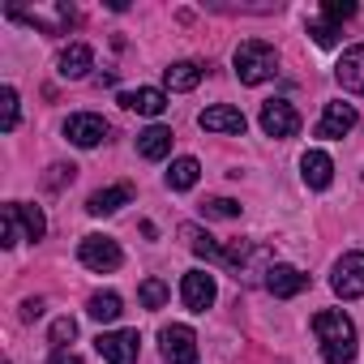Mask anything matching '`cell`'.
I'll return each mask as SVG.
<instances>
[{
  "label": "cell",
  "instance_id": "obj_24",
  "mask_svg": "<svg viewBox=\"0 0 364 364\" xmlns=\"http://www.w3.org/2000/svg\"><path fill=\"white\" fill-rule=\"evenodd\" d=\"M86 313H90L95 321H116V317L124 313V300H120L116 291H95L90 304H86Z\"/></svg>",
  "mask_w": 364,
  "mask_h": 364
},
{
  "label": "cell",
  "instance_id": "obj_27",
  "mask_svg": "<svg viewBox=\"0 0 364 364\" xmlns=\"http://www.w3.org/2000/svg\"><path fill=\"white\" fill-rule=\"evenodd\" d=\"M309 35H313L317 48H334V43H338V22H330V18H313V22H309Z\"/></svg>",
  "mask_w": 364,
  "mask_h": 364
},
{
  "label": "cell",
  "instance_id": "obj_2",
  "mask_svg": "<svg viewBox=\"0 0 364 364\" xmlns=\"http://www.w3.org/2000/svg\"><path fill=\"white\" fill-rule=\"evenodd\" d=\"M232 65H236V77H240L245 86H262V82H270V77L279 73V52H274L266 39H245V43L236 48Z\"/></svg>",
  "mask_w": 364,
  "mask_h": 364
},
{
  "label": "cell",
  "instance_id": "obj_19",
  "mask_svg": "<svg viewBox=\"0 0 364 364\" xmlns=\"http://www.w3.org/2000/svg\"><path fill=\"white\" fill-rule=\"evenodd\" d=\"M129 202H133V189H129V185H107V189L90 193L86 210H90L95 219H103V215H116V210H120V206H129Z\"/></svg>",
  "mask_w": 364,
  "mask_h": 364
},
{
  "label": "cell",
  "instance_id": "obj_18",
  "mask_svg": "<svg viewBox=\"0 0 364 364\" xmlns=\"http://www.w3.org/2000/svg\"><path fill=\"white\" fill-rule=\"evenodd\" d=\"M137 154L150 159V163L167 159V154H171V129H167V124H150V129H141V133H137Z\"/></svg>",
  "mask_w": 364,
  "mask_h": 364
},
{
  "label": "cell",
  "instance_id": "obj_12",
  "mask_svg": "<svg viewBox=\"0 0 364 364\" xmlns=\"http://www.w3.org/2000/svg\"><path fill=\"white\" fill-rule=\"evenodd\" d=\"M304 287H309V274H300L296 266L274 262V266H270V274H266V291H270L274 300H291V296H300Z\"/></svg>",
  "mask_w": 364,
  "mask_h": 364
},
{
  "label": "cell",
  "instance_id": "obj_28",
  "mask_svg": "<svg viewBox=\"0 0 364 364\" xmlns=\"http://www.w3.org/2000/svg\"><path fill=\"white\" fill-rule=\"evenodd\" d=\"M73 338H77V321H73V317H56V321H52V343H56V351H65Z\"/></svg>",
  "mask_w": 364,
  "mask_h": 364
},
{
  "label": "cell",
  "instance_id": "obj_26",
  "mask_svg": "<svg viewBox=\"0 0 364 364\" xmlns=\"http://www.w3.org/2000/svg\"><path fill=\"white\" fill-rule=\"evenodd\" d=\"M18 90L14 86H5V90H0V129H5V133H14L18 129Z\"/></svg>",
  "mask_w": 364,
  "mask_h": 364
},
{
  "label": "cell",
  "instance_id": "obj_30",
  "mask_svg": "<svg viewBox=\"0 0 364 364\" xmlns=\"http://www.w3.org/2000/svg\"><path fill=\"white\" fill-rule=\"evenodd\" d=\"M206 215H210V219H236V215H240V202H232V198H210V202H206Z\"/></svg>",
  "mask_w": 364,
  "mask_h": 364
},
{
  "label": "cell",
  "instance_id": "obj_21",
  "mask_svg": "<svg viewBox=\"0 0 364 364\" xmlns=\"http://www.w3.org/2000/svg\"><path fill=\"white\" fill-rule=\"evenodd\" d=\"M198 176H202V163L185 154V159H176V163L167 167V189H171V193H189V189L198 185Z\"/></svg>",
  "mask_w": 364,
  "mask_h": 364
},
{
  "label": "cell",
  "instance_id": "obj_22",
  "mask_svg": "<svg viewBox=\"0 0 364 364\" xmlns=\"http://www.w3.org/2000/svg\"><path fill=\"white\" fill-rule=\"evenodd\" d=\"M9 210H14V219H18V228H22V240H43V232H48V219H43V210H39V206L9 202Z\"/></svg>",
  "mask_w": 364,
  "mask_h": 364
},
{
  "label": "cell",
  "instance_id": "obj_1",
  "mask_svg": "<svg viewBox=\"0 0 364 364\" xmlns=\"http://www.w3.org/2000/svg\"><path fill=\"white\" fill-rule=\"evenodd\" d=\"M313 334H317V343H321L326 364H351V360H355V326H351L347 313H338V309L317 313V317H313Z\"/></svg>",
  "mask_w": 364,
  "mask_h": 364
},
{
  "label": "cell",
  "instance_id": "obj_23",
  "mask_svg": "<svg viewBox=\"0 0 364 364\" xmlns=\"http://www.w3.org/2000/svg\"><path fill=\"white\" fill-rule=\"evenodd\" d=\"M180 236L189 240V249H193L198 257H206V262H219V266H223V249H219V245H215V236H206L198 223H185V228H180Z\"/></svg>",
  "mask_w": 364,
  "mask_h": 364
},
{
  "label": "cell",
  "instance_id": "obj_6",
  "mask_svg": "<svg viewBox=\"0 0 364 364\" xmlns=\"http://www.w3.org/2000/svg\"><path fill=\"white\" fill-rule=\"evenodd\" d=\"M159 351L167 364H198V334L189 326H163L159 330Z\"/></svg>",
  "mask_w": 364,
  "mask_h": 364
},
{
  "label": "cell",
  "instance_id": "obj_5",
  "mask_svg": "<svg viewBox=\"0 0 364 364\" xmlns=\"http://www.w3.org/2000/svg\"><path fill=\"white\" fill-rule=\"evenodd\" d=\"M330 287H334L338 300H360V296H364V253H343V257L334 262Z\"/></svg>",
  "mask_w": 364,
  "mask_h": 364
},
{
  "label": "cell",
  "instance_id": "obj_15",
  "mask_svg": "<svg viewBox=\"0 0 364 364\" xmlns=\"http://www.w3.org/2000/svg\"><path fill=\"white\" fill-rule=\"evenodd\" d=\"M300 176H304V185L309 189H330V180H334V163L326 150H304L300 159Z\"/></svg>",
  "mask_w": 364,
  "mask_h": 364
},
{
  "label": "cell",
  "instance_id": "obj_16",
  "mask_svg": "<svg viewBox=\"0 0 364 364\" xmlns=\"http://www.w3.org/2000/svg\"><path fill=\"white\" fill-rule=\"evenodd\" d=\"M56 69H60V77L77 82V77H86V73L95 69V52H90L86 43H69V48H60V56H56Z\"/></svg>",
  "mask_w": 364,
  "mask_h": 364
},
{
  "label": "cell",
  "instance_id": "obj_8",
  "mask_svg": "<svg viewBox=\"0 0 364 364\" xmlns=\"http://www.w3.org/2000/svg\"><path fill=\"white\" fill-rule=\"evenodd\" d=\"M215 296H219V287H215V274H206V270H189L180 279V300H185L189 313H206L215 304Z\"/></svg>",
  "mask_w": 364,
  "mask_h": 364
},
{
  "label": "cell",
  "instance_id": "obj_10",
  "mask_svg": "<svg viewBox=\"0 0 364 364\" xmlns=\"http://www.w3.org/2000/svg\"><path fill=\"white\" fill-rule=\"evenodd\" d=\"M65 137H69L73 146L90 150V146H99V141L107 137V120H103V116H95V112H77V116H69V120H65Z\"/></svg>",
  "mask_w": 364,
  "mask_h": 364
},
{
  "label": "cell",
  "instance_id": "obj_29",
  "mask_svg": "<svg viewBox=\"0 0 364 364\" xmlns=\"http://www.w3.org/2000/svg\"><path fill=\"white\" fill-rule=\"evenodd\" d=\"M0 245H5V249L22 245V228H18V219H14L9 206H5V215H0Z\"/></svg>",
  "mask_w": 364,
  "mask_h": 364
},
{
  "label": "cell",
  "instance_id": "obj_17",
  "mask_svg": "<svg viewBox=\"0 0 364 364\" xmlns=\"http://www.w3.org/2000/svg\"><path fill=\"white\" fill-rule=\"evenodd\" d=\"M120 103L137 116H163L167 112V90H154V86H141V90H129L120 95Z\"/></svg>",
  "mask_w": 364,
  "mask_h": 364
},
{
  "label": "cell",
  "instance_id": "obj_3",
  "mask_svg": "<svg viewBox=\"0 0 364 364\" xmlns=\"http://www.w3.org/2000/svg\"><path fill=\"white\" fill-rule=\"evenodd\" d=\"M223 266H232L240 283H257L262 274H270L274 257H270V249H266V245H253V240H232V245L223 249ZM262 283H266V279H262Z\"/></svg>",
  "mask_w": 364,
  "mask_h": 364
},
{
  "label": "cell",
  "instance_id": "obj_7",
  "mask_svg": "<svg viewBox=\"0 0 364 364\" xmlns=\"http://www.w3.org/2000/svg\"><path fill=\"white\" fill-rule=\"evenodd\" d=\"M262 133H266V137H296V133H300V112H296L287 99L262 103Z\"/></svg>",
  "mask_w": 364,
  "mask_h": 364
},
{
  "label": "cell",
  "instance_id": "obj_34",
  "mask_svg": "<svg viewBox=\"0 0 364 364\" xmlns=\"http://www.w3.org/2000/svg\"><path fill=\"white\" fill-rule=\"evenodd\" d=\"M39 313H43V300H26V304H22V317H26V321H35Z\"/></svg>",
  "mask_w": 364,
  "mask_h": 364
},
{
  "label": "cell",
  "instance_id": "obj_33",
  "mask_svg": "<svg viewBox=\"0 0 364 364\" xmlns=\"http://www.w3.org/2000/svg\"><path fill=\"white\" fill-rule=\"evenodd\" d=\"M48 364H82V355L65 347V351H52V360H48Z\"/></svg>",
  "mask_w": 364,
  "mask_h": 364
},
{
  "label": "cell",
  "instance_id": "obj_13",
  "mask_svg": "<svg viewBox=\"0 0 364 364\" xmlns=\"http://www.w3.org/2000/svg\"><path fill=\"white\" fill-rule=\"evenodd\" d=\"M334 77H338V86H343V90L364 95V43H355V48H347V52L338 56Z\"/></svg>",
  "mask_w": 364,
  "mask_h": 364
},
{
  "label": "cell",
  "instance_id": "obj_25",
  "mask_svg": "<svg viewBox=\"0 0 364 364\" xmlns=\"http://www.w3.org/2000/svg\"><path fill=\"white\" fill-rule=\"evenodd\" d=\"M167 296H171V291H167V283H163V279H141V287H137V300H141L146 309H163V304H167Z\"/></svg>",
  "mask_w": 364,
  "mask_h": 364
},
{
  "label": "cell",
  "instance_id": "obj_32",
  "mask_svg": "<svg viewBox=\"0 0 364 364\" xmlns=\"http://www.w3.org/2000/svg\"><path fill=\"white\" fill-rule=\"evenodd\" d=\"M48 171H52V176H48V189H60L65 180H73V171H77V167H73V163H69V167H65V163H56V167H48Z\"/></svg>",
  "mask_w": 364,
  "mask_h": 364
},
{
  "label": "cell",
  "instance_id": "obj_11",
  "mask_svg": "<svg viewBox=\"0 0 364 364\" xmlns=\"http://www.w3.org/2000/svg\"><path fill=\"white\" fill-rule=\"evenodd\" d=\"M198 124L206 129V133H232V137H240L245 133V112L240 107H228V103H215V107H206L202 116H198Z\"/></svg>",
  "mask_w": 364,
  "mask_h": 364
},
{
  "label": "cell",
  "instance_id": "obj_20",
  "mask_svg": "<svg viewBox=\"0 0 364 364\" xmlns=\"http://www.w3.org/2000/svg\"><path fill=\"white\" fill-rule=\"evenodd\" d=\"M198 82H202V65H193V60H176V65H167V69H163V86H167V90H176V95L193 90Z\"/></svg>",
  "mask_w": 364,
  "mask_h": 364
},
{
  "label": "cell",
  "instance_id": "obj_31",
  "mask_svg": "<svg viewBox=\"0 0 364 364\" xmlns=\"http://www.w3.org/2000/svg\"><path fill=\"white\" fill-rule=\"evenodd\" d=\"M351 14H355L351 0H326V5H321V18H330V22H343V18H351Z\"/></svg>",
  "mask_w": 364,
  "mask_h": 364
},
{
  "label": "cell",
  "instance_id": "obj_14",
  "mask_svg": "<svg viewBox=\"0 0 364 364\" xmlns=\"http://www.w3.org/2000/svg\"><path fill=\"white\" fill-rule=\"evenodd\" d=\"M351 129H355V107H351V103H326V112H321V120H317V137L334 141V137H343V133H351Z\"/></svg>",
  "mask_w": 364,
  "mask_h": 364
},
{
  "label": "cell",
  "instance_id": "obj_9",
  "mask_svg": "<svg viewBox=\"0 0 364 364\" xmlns=\"http://www.w3.org/2000/svg\"><path fill=\"white\" fill-rule=\"evenodd\" d=\"M137 343H141L137 330H107L95 338V347L107 364H137Z\"/></svg>",
  "mask_w": 364,
  "mask_h": 364
},
{
  "label": "cell",
  "instance_id": "obj_4",
  "mask_svg": "<svg viewBox=\"0 0 364 364\" xmlns=\"http://www.w3.org/2000/svg\"><path fill=\"white\" fill-rule=\"evenodd\" d=\"M77 257H82L86 270H99V274H112V270H120V262H124V253H120V245H116L112 236H86V240L77 245Z\"/></svg>",
  "mask_w": 364,
  "mask_h": 364
}]
</instances>
